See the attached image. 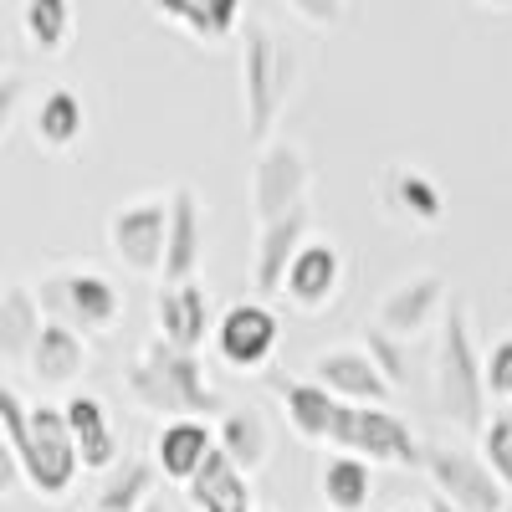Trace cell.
<instances>
[{"label":"cell","instance_id":"1","mask_svg":"<svg viewBox=\"0 0 512 512\" xmlns=\"http://www.w3.org/2000/svg\"><path fill=\"white\" fill-rule=\"evenodd\" d=\"M123 390L134 395V405L175 420V415H200L210 420L221 410L216 390L205 384V364L200 354H185L175 344H164V338H149L139 349V359L123 369Z\"/></svg>","mask_w":512,"mask_h":512},{"label":"cell","instance_id":"2","mask_svg":"<svg viewBox=\"0 0 512 512\" xmlns=\"http://www.w3.org/2000/svg\"><path fill=\"white\" fill-rule=\"evenodd\" d=\"M436 405L451 425L477 431L487 425V379H482V354L472 338V313H466V292L451 297L441 313V344H436Z\"/></svg>","mask_w":512,"mask_h":512},{"label":"cell","instance_id":"3","mask_svg":"<svg viewBox=\"0 0 512 512\" xmlns=\"http://www.w3.org/2000/svg\"><path fill=\"white\" fill-rule=\"evenodd\" d=\"M292 88H297V52L272 26L251 21L241 31V108H246V139L251 144L272 139Z\"/></svg>","mask_w":512,"mask_h":512},{"label":"cell","instance_id":"4","mask_svg":"<svg viewBox=\"0 0 512 512\" xmlns=\"http://www.w3.org/2000/svg\"><path fill=\"white\" fill-rule=\"evenodd\" d=\"M36 303L52 323H67L82 338L113 333L118 318H123V292L103 272H52V277H41Z\"/></svg>","mask_w":512,"mask_h":512},{"label":"cell","instance_id":"5","mask_svg":"<svg viewBox=\"0 0 512 512\" xmlns=\"http://www.w3.org/2000/svg\"><path fill=\"white\" fill-rule=\"evenodd\" d=\"M328 441L338 451H354V456L379 461V466H420V451H425L420 436L395 410H384V405H349V400H338Z\"/></svg>","mask_w":512,"mask_h":512},{"label":"cell","instance_id":"6","mask_svg":"<svg viewBox=\"0 0 512 512\" xmlns=\"http://www.w3.org/2000/svg\"><path fill=\"white\" fill-rule=\"evenodd\" d=\"M21 472H26V487L47 502L72 492V482L82 472V456H77V441H72V425L57 405L31 410V431H26V446H21Z\"/></svg>","mask_w":512,"mask_h":512},{"label":"cell","instance_id":"7","mask_svg":"<svg viewBox=\"0 0 512 512\" xmlns=\"http://www.w3.org/2000/svg\"><path fill=\"white\" fill-rule=\"evenodd\" d=\"M420 466H425V477H431V492L446 497L451 507H461V512H502L507 487L497 482V472L482 456L461 451V446H425Z\"/></svg>","mask_w":512,"mask_h":512},{"label":"cell","instance_id":"8","mask_svg":"<svg viewBox=\"0 0 512 512\" xmlns=\"http://www.w3.org/2000/svg\"><path fill=\"white\" fill-rule=\"evenodd\" d=\"M308 154L297 144H262V159L251 164V221L267 226L287 210L308 205Z\"/></svg>","mask_w":512,"mask_h":512},{"label":"cell","instance_id":"9","mask_svg":"<svg viewBox=\"0 0 512 512\" xmlns=\"http://www.w3.org/2000/svg\"><path fill=\"white\" fill-rule=\"evenodd\" d=\"M277 338H282V323L267 308V297H256V303H251V297H246V303H231L216 318V354L236 374H256V369H262L277 354Z\"/></svg>","mask_w":512,"mask_h":512},{"label":"cell","instance_id":"10","mask_svg":"<svg viewBox=\"0 0 512 512\" xmlns=\"http://www.w3.org/2000/svg\"><path fill=\"white\" fill-rule=\"evenodd\" d=\"M164 241H169V200H134L113 210L108 246L128 272L154 277L164 267Z\"/></svg>","mask_w":512,"mask_h":512},{"label":"cell","instance_id":"11","mask_svg":"<svg viewBox=\"0 0 512 512\" xmlns=\"http://www.w3.org/2000/svg\"><path fill=\"white\" fill-rule=\"evenodd\" d=\"M451 303V287L441 272H420V277H405L395 292H384L379 297V308H374V323L384 333H395V338H415L425 333Z\"/></svg>","mask_w":512,"mask_h":512},{"label":"cell","instance_id":"12","mask_svg":"<svg viewBox=\"0 0 512 512\" xmlns=\"http://www.w3.org/2000/svg\"><path fill=\"white\" fill-rule=\"evenodd\" d=\"M303 236H308V205H297V210H287V216H277V221H267V226H256V241H251V272H246L251 287H256V297L282 292L292 256L303 251Z\"/></svg>","mask_w":512,"mask_h":512},{"label":"cell","instance_id":"13","mask_svg":"<svg viewBox=\"0 0 512 512\" xmlns=\"http://www.w3.org/2000/svg\"><path fill=\"white\" fill-rule=\"evenodd\" d=\"M154 323H159V338L175 344L185 354H195L210 333H216V313H210V297L205 287L190 277V282H164L159 297H154Z\"/></svg>","mask_w":512,"mask_h":512},{"label":"cell","instance_id":"14","mask_svg":"<svg viewBox=\"0 0 512 512\" xmlns=\"http://www.w3.org/2000/svg\"><path fill=\"white\" fill-rule=\"evenodd\" d=\"M313 379L323 384V390H333L338 400H349V405H384L390 390H395V384L379 374V364L369 359V349H328V354H318Z\"/></svg>","mask_w":512,"mask_h":512},{"label":"cell","instance_id":"15","mask_svg":"<svg viewBox=\"0 0 512 512\" xmlns=\"http://www.w3.org/2000/svg\"><path fill=\"white\" fill-rule=\"evenodd\" d=\"M200 251H205V210L190 185H175L169 195V241H164V282H190L200 272Z\"/></svg>","mask_w":512,"mask_h":512},{"label":"cell","instance_id":"16","mask_svg":"<svg viewBox=\"0 0 512 512\" xmlns=\"http://www.w3.org/2000/svg\"><path fill=\"white\" fill-rule=\"evenodd\" d=\"M379 205L390 210V216H400L405 226L415 231H431L446 221V195L431 175H420V169L410 164H395V169H384V180H379Z\"/></svg>","mask_w":512,"mask_h":512},{"label":"cell","instance_id":"17","mask_svg":"<svg viewBox=\"0 0 512 512\" xmlns=\"http://www.w3.org/2000/svg\"><path fill=\"white\" fill-rule=\"evenodd\" d=\"M338 287H344V262H338V251L328 241H303V251H297L292 267H287L282 292L303 313H318V308H328L338 297Z\"/></svg>","mask_w":512,"mask_h":512},{"label":"cell","instance_id":"18","mask_svg":"<svg viewBox=\"0 0 512 512\" xmlns=\"http://www.w3.org/2000/svg\"><path fill=\"white\" fill-rule=\"evenodd\" d=\"M26 369H31V379L41 384V390H67V384H77L82 374H88V338H82L77 328H67V323L47 318Z\"/></svg>","mask_w":512,"mask_h":512},{"label":"cell","instance_id":"19","mask_svg":"<svg viewBox=\"0 0 512 512\" xmlns=\"http://www.w3.org/2000/svg\"><path fill=\"white\" fill-rule=\"evenodd\" d=\"M190 492V507L195 512H256L251 502V477L241 472V466L216 446L205 461H200V472L185 482Z\"/></svg>","mask_w":512,"mask_h":512},{"label":"cell","instance_id":"20","mask_svg":"<svg viewBox=\"0 0 512 512\" xmlns=\"http://www.w3.org/2000/svg\"><path fill=\"white\" fill-rule=\"evenodd\" d=\"M210 451H216V431H210L200 415L164 420V431L154 436V466H159V477H169V482H190Z\"/></svg>","mask_w":512,"mask_h":512},{"label":"cell","instance_id":"21","mask_svg":"<svg viewBox=\"0 0 512 512\" xmlns=\"http://www.w3.org/2000/svg\"><path fill=\"white\" fill-rule=\"evenodd\" d=\"M41 328H47V313L36 303V287L26 282L0 287V364H26Z\"/></svg>","mask_w":512,"mask_h":512},{"label":"cell","instance_id":"22","mask_svg":"<svg viewBox=\"0 0 512 512\" xmlns=\"http://www.w3.org/2000/svg\"><path fill=\"white\" fill-rule=\"evenodd\" d=\"M67 425H72V441H77V456H82V472H108L118 461V436H113V420L103 410L98 395H72L62 405Z\"/></svg>","mask_w":512,"mask_h":512},{"label":"cell","instance_id":"23","mask_svg":"<svg viewBox=\"0 0 512 512\" xmlns=\"http://www.w3.org/2000/svg\"><path fill=\"white\" fill-rule=\"evenodd\" d=\"M149 11L169 26L190 31L205 47H216L241 26V0H149Z\"/></svg>","mask_w":512,"mask_h":512},{"label":"cell","instance_id":"24","mask_svg":"<svg viewBox=\"0 0 512 512\" xmlns=\"http://www.w3.org/2000/svg\"><path fill=\"white\" fill-rule=\"evenodd\" d=\"M277 395H282V410H287V420H292V431L303 436L308 446H318V441L333 436L338 395L323 390L318 379H277Z\"/></svg>","mask_w":512,"mask_h":512},{"label":"cell","instance_id":"25","mask_svg":"<svg viewBox=\"0 0 512 512\" xmlns=\"http://www.w3.org/2000/svg\"><path fill=\"white\" fill-rule=\"evenodd\" d=\"M31 128H36V144L41 149L67 154L82 134H88V108H82V98L72 88H52V93H41Z\"/></svg>","mask_w":512,"mask_h":512},{"label":"cell","instance_id":"26","mask_svg":"<svg viewBox=\"0 0 512 512\" xmlns=\"http://www.w3.org/2000/svg\"><path fill=\"white\" fill-rule=\"evenodd\" d=\"M154 482H159V466L154 456H123L108 466V477L98 487V512H144L154 502Z\"/></svg>","mask_w":512,"mask_h":512},{"label":"cell","instance_id":"27","mask_svg":"<svg viewBox=\"0 0 512 512\" xmlns=\"http://www.w3.org/2000/svg\"><path fill=\"white\" fill-rule=\"evenodd\" d=\"M216 446L241 466V472L251 477V472H262L267 466V456H272V436H267V420H262V410H226L221 415V425H216Z\"/></svg>","mask_w":512,"mask_h":512},{"label":"cell","instance_id":"28","mask_svg":"<svg viewBox=\"0 0 512 512\" xmlns=\"http://www.w3.org/2000/svg\"><path fill=\"white\" fill-rule=\"evenodd\" d=\"M318 492L328 502V512H364L369 497H374V477H369V461L354 456V451H338L323 477H318Z\"/></svg>","mask_w":512,"mask_h":512},{"label":"cell","instance_id":"29","mask_svg":"<svg viewBox=\"0 0 512 512\" xmlns=\"http://www.w3.org/2000/svg\"><path fill=\"white\" fill-rule=\"evenodd\" d=\"M21 31L31 52L57 57L72 41V0H21Z\"/></svg>","mask_w":512,"mask_h":512},{"label":"cell","instance_id":"30","mask_svg":"<svg viewBox=\"0 0 512 512\" xmlns=\"http://www.w3.org/2000/svg\"><path fill=\"white\" fill-rule=\"evenodd\" d=\"M364 349H369V359L379 364V374L390 379L395 390H405V384H410V359H405V349H400V338L384 333L379 323H369V328H364Z\"/></svg>","mask_w":512,"mask_h":512},{"label":"cell","instance_id":"31","mask_svg":"<svg viewBox=\"0 0 512 512\" xmlns=\"http://www.w3.org/2000/svg\"><path fill=\"white\" fill-rule=\"evenodd\" d=\"M482 461L497 472L502 487H512V410L487 415V425H482Z\"/></svg>","mask_w":512,"mask_h":512},{"label":"cell","instance_id":"32","mask_svg":"<svg viewBox=\"0 0 512 512\" xmlns=\"http://www.w3.org/2000/svg\"><path fill=\"white\" fill-rule=\"evenodd\" d=\"M482 379H487V400H512V338H497L482 354Z\"/></svg>","mask_w":512,"mask_h":512},{"label":"cell","instance_id":"33","mask_svg":"<svg viewBox=\"0 0 512 512\" xmlns=\"http://www.w3.org/2000/svg\"><path fill=\"white\" fill-rule=\"evenodd\" d=\"M287 11L297 21L318 26V31H333L338 21H344V0H287Z\"/></svg>","mask_w":512,"mask_h":512},{"label":"cell","instance_id":"34","mask_svg":"<svg viewBox=\"0 0 512 512\" xmlns=\"http://www.w3.org/2000/svg\"><path fill=\"white\" fill-rule=\"evenodd\" d=\"M21 98H26V77L21 72H0V139L11 134V123L21 113Z\"/></svg>","mask_w":512,"mask_h":512},{"label":"cell","instance_id":"35","mask_svg":"<svg viewBox=\"0 0 512 512\" xmlns=\"http://www.w3.org/2000/svg\"><path fill=\"white\" fill-rule=\"evenodd\" d=\"M21 482H26V472H21V456H16L11 436L0 431V497H6V492H16Z\"/></svg>","mask_w":512,"mask_h":512},{"label":"cell","instance_id":"36","mask_svg":"<svg viewBox=\"0 0 512 512\" xmlns=\"http://www.w3.org/2000/svg\"><path fill=\"white\" fill-rule=\"evenodd\" d=\"M425 512H461V507H451L446 497H436V492H431V497H425Z\"/></svg>","mask_w":512,"mask_h":512},{"label":"cell","instance_id":"37","mask_svg":"<svg viewBox=\"0 0 512 512\" xmlns=\"http://www.w3.org/2000/svg\"><path fill=\"white\" fill-rule=\"evenodd\" d=\"M144 512H164V507H159V502H149V507H144Z\"/></svg>","mask_w":512,"mask_h":512},{"label":"cell","instance_id":"38","mask_svg":"<svg viewBox=\"0 0 512 512\" xmlns=\"http://www.w3.org/2000/svg\"><path fill=\"white\" fill-rule=\"evenodd\" d=\"M482 6H502V0H482Z\"/></svg>","mask_w":512,"mask_h":512},{"label":"cell","instance_id":"39","mask_svg":"<svg viewBox=\"0 0 512 512\" xmlns=\"http://www.w3.org/2000/svg\"><path fill=\"white\" fill-rule=\"evenodd\" d=\"M256 512H272V507H256Z\"/></svg>","mask_w":512,"mask_h":512},{"label":"cell","instance_id":"40","mask_svg":"<svg viewBox=\"0 0 512 512\" xmlns=\"http://www.w3.org/2000/svg\"><path fill=\"white\" fill-rule=\"evenodd\" d=\"M0 62H6V52H0Z\"/></svg>","mask_w":512,"mask_h":512},{"label":"cell","instance_id":"41","mask_svg":"<svg viewBox=\"0 0 512 512\" xmlns=\"http://www.w3.org/2000/svg\"><path fill=\"white\" fill-rule=\"evenodd\" d=\"M507 512H512V507H507Z\"/></svg>","mask_w":512,"mask_h":512}]
</instances>
